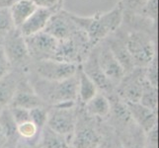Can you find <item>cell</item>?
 <instances>
[{"label": "cell", "mask_w": 159, "mask_h": 148, "mask_svg": "<svg viewBox=\"0 0 159 148\" xmlns=\"http://www.w3.org/2000/svg\"><path fill=\"white\" fill-rule=\"evenodd\" d=\"M70 15L78 28L86 34L92 48L119 30L124 20V10L120 3L110 11L96 13L91 17H81L73 13Z\"/></svg>", "instance_id": "obj_1"}, {"label": "cell", "mask_w": 159, "mask_h": 148, "mask_svg": "<svg viewBox=\"0 0 159 148\" xmlns=\"http://www.w3.org/2000/svg\"><path fill=\"white\" fill-rule=\"evenodd\" d=\"M77 73L66 80L50 82L39 78V82L32 84L36 93L43 103L52 107H73L77 100Z\"/></svg>", "instance_id": "obj_2"}, {"label": "cell", "mask_w": 159, "mask_h": 148, "mask_svg": "<svg viewBox=\"0 0 159 148\" xmlns=\"http://www.w3.org/2000/svg\"><path fill=\"white\" fill-rule=\"evenodd\" d=\"M125 43L134 68H146L157 56L155 43L144 31L129 32L125 36Z\"/></svg>", "instance_id": "obj_3"}, {"label": "cell", "mask_w": 159, "mask_h": 148, "mask_svg": "<svg viewBox=\"0 0 159 148\" xmlns=\"http://www.w3.org/2000/svg\"><path fill=\"white\" fill-rule=\"evenodd\" d=\"M92 47L86 34L79 30L68 39L58 42L53 59L80 65L91 52Z\"/></svg>", "instance_id": "obj_4"}, {"label": "cell", "mask_w": 159, "mask_h": 148, "mask_svg": "<svg viewBox=\"0 0 159 148\" xmlns=\"http://www.w3.org/2000/svg\"><path fill=\"white\" fill-rule=\"evenodd\" d=\"M11 67H24L31 59L27 48L25 37L21 34L18 28H13L4 37L1 43Z\"/></svg>", "instance_id": "obj_5"}, {"label": "cell", "mask_w": 159, "mask_h": 148, "mask_svg": "<svg viewBox=\"0 0 159 148\" xmlns=\"http://www.w3.org/2000/svg\"><path fill=\"white\" fill-rule=\"evenodd\" d=\"M78 119L73 107H52L48 111L46 127L67 139L71 137Z\"/></svg>", "instance_id": "obj_6"}, {"label": "cell", "mask_w": 159, "mask_h": 148, "mask_svg": "<svg viewBox=\"0 0 159 148\" xmlns=\"http://www.w3.org/2000/svg\"><path fill=\"white\" fill-rule=\"evenodd\" d=\"M78 67L79 65L56 59L39 60L35 63V71L38 77L50 82H59L72 77L77 73Z\"/></svg>", "instance_id": "obj_7"}, {"label": "cell", "mask_w": 159, "mask_h": 148, "mask_svg": "<svg viewBox=\"0 0 159 148\" xmlns=\"http://www.w3.org/2000/svg\"><path fill=\"white\" fill-rule=\"evenodd\" d=\"M144 81V68H134L125 73L116 86L119 99L124 103L139 102Z\"/></svg>", "instance_id": "obj_8"}, {"label": "cell", "mask_w": 159, "mask_h": 148, "mask_svg": "<svg viewBox=\"0 0 159 148\" xmlns=\"http://www.w3.org/2000/svg\"><path fill=\"white\" fill-rule=\"evenodd\" d=\"M25 42L30 57L34 58L36 61L53 59L58 42L46 32L43 31L35 35L25 37Z\"/></svg>", "instance_id": "obj_9"}, {"label": "cell", "mask_w": 159, "mask_h": 148, "mask_svg": "<svg viewBox=\"0 0 159 148\" xmlns=\"http://www.w3.org/2000/svg\"><path fill=\"white\" fill-rule=\"evenodd\" d=\"M96 52L97 60L102 72L111 82L112 85L116 87L125 75L124 68L113 54L105 41L102 42V45L96 46Z\"/></svg>", "instance_id": "obj_10"}, {"label": "cell", "mask_w": 159, "mask_h": 148, "mask_svg": "<svg viewBox=\"0 0 159 148\" xmlns=\"http://www.w3.org/2000/svg\"><path fill=\"white\" fill-rule=\"evenodd\" d=\"M80 29L71 18L70 13L60 10L52 16L43 32L54 38L57 42H61L73 36Z\"/></svg>", "instance_id": "obj_11"}, {"label": "cell", "mask_w": 159, "mask_h": 148, "mask_svg": "<svg viewBox=\"0 0 159 148\" xmlns=\"http://www.w3.org/2000/svg\"><path fill=\"white\" fill-rule=\"evenodd\" d=\"M79 66L82 69V71L94 82V84L97 86L99 92L102 93V92H109L113 90L114 86L107 79L106 76L104 75L99 66V63H98L96 47L91 49V52L87 56L85 60Z\"/></svg>", "instance_id": "obj_12"}, {"label": "cell", "mask_w": 159, "mask_h": 148, "mask_svg": "<svg viewBox=\"0 0 159 148\" xmlns=\"http://www.w3.org/2000/svg\"><path fill=\"white\" fill-rule=\"evenodd\" d=\"M129 118L139 125L144 133L157 128V112L142 106L139 102L125 103Z\"/></svg>", "instance_id": "obj_13"}, {"label": "cell", "mask_w": 159, "mask_h": 148, "mask_svg": "<svg viewBox=\"0 0 159 148\" xmlns=\"http://www.w3.org/2000/svg\"><path fill=\"white\" fill-rule=\"evenodd\" d=\"M45 105L46 104L33 88L31 82L22 78L10 106L30 111V110L38 107H45Z\"/></svg>", "instance_id": "obj_14"}, {"label": "cell", "mask_w": 159, "mask_h": 148, "mask_svg": "<svg viewBox=\"0 0 159 148\" xmlns=\"http://www.w3.org/2000/svg\"><path fill=\"white\" fill-rule=\"evenodd\" d=\"M102 136L91 125H76L73 134L69 138L71 148H99Z\"/></svg>", "instance_id": "obj_15"}, {"label": "cell", "mask_w": 159, "mask_h": 148, "mask_svg": "<svg viewBox=\"0 0 159 148\" xmlns=\"http://www.w3.org/2000/svg\"><path fill=\"white\" fill-rule=\"evenodd\" d=\"M53 14L54 12L50 9L38 7L35 12L28 18V20L18 29L24 37H29L37 34V33L43 32L45 30L48 20Z\"/></svg>", "instance_id": "obj_16"}, {"label": "cell", "mask_w": 159, "mask_h": 148, "mask_svg": "<svg viewBox=\"0 0 159 148\" xmlns=\"http://www.w3.org/2000/svg\"><path fill=\"white\" fill-rule=\"evenodd\" d=\"M105 42L107 43L113 54L118 59L120 64L122 65L125 72L129 73L133 71L134 69V65L127 49V47H125V38H120V36H115L112 34L107 38Z\"/></svg>", "instance_id": "obj_17"}, {"label": "cell", "mask_w": 159, "mask_h": 148, "mask_svg": "<svg viewBox=\"0 0 159 148\" xmlns=\"http://www.w3.org/2000/svg\"><path fill=\"white\" fill-rule=\"evenodd\" d=\"M21 79L18 71L14 70H11L0 79V106H10Z\"/></svg>", "instance_id": "obj_18"}, {"label": "cell", "mask_w": 159, "mask_h": 148, "mask_svg": "<svg viewBox=\"0 0 159 148\" xmlns=\"http://www.w3.org/2000/svg\"><path fill=\"white\" fill-rule=\"evenodd\" d=\"M38 7L32 0H16L9 11L15 28H20Z\"/></svg>", "instance_id": "obj_19"}, {"label": "cell", "mask_w": 159, "mask_h": 148, "mask_svg": "<svg viewBox=\"0 0 159 148\" xmlns=\"http://www.w3.org/2000/svg\"><path fill=\"white\" fill-rule=\"evenodd\" d=\"M84 106L86 113L93 118L105 119L112 112L111 101L101 92L98 93L95 97H93Z\"/></svg>", "instance_id": "obj_20"}, {"label": "cell", "mask_w": 159, "mask_h": 148, "mask_svg": "<svg viewBox=\"0 0 159 148\" xmlns=\"http://www.w3.org/2000/svg\"><path fill=\"white\" fill-rule=\"evenodd\" d=\"M77 100H79L83 105L89 102L93 97H95L99 90L88 76H87L80 66L77 71Z\"/></svg>", "instance_id": "obj_21"}, {"label": "cell", "mask_w": 159, "mask_h": 148, "mask_svg": "<svg viewBox=\"0 0 159 148\" xmlns=\"http://www.w3.org/2000/svg\"><path fill=\"white\" fill-rule=\"evenodd\" d=\"M41 148H71L69 139L45 127L40 131Z\"/></svg>", "instance_id": "obj_22"}, {"label": "cell", "mask_w": 159, "mask_h": 148, "mask_svg": "<svg viewBox=\"0 0 159 148\" xmlns=\"http://www.w3.org/2000/svg\"><path fill=\"white\" fill-rule=\"evenodd\" d=\"M139 103L142 106L148 108L152 111L157 112L158 107V91L157 88L151 86L146 80L144 81L142 93L139 99Z\"/></svg>", "instance_id": "obj_23"}, {"label": "cell", "mask_w": 159, "mask_h": 148, "mask_svg": "<svg viewBox=\"0 0 159 148\" xmlns=\"http://www.w3.org/2000/svg\"><path fill=\"white\" fill-rule=\"evenodd\" d=\"M0 128L2 129L8 140L18 135L17 124H16L8 107H5L0 114Z\"/></svg>", "instance_id": "obj_24"}, {"label": "cell", "mask_w": 159, "mask_h": 148, "mask_svg": "<svg viewBox=\"0 0 159 148\" xmlns=\"http://www.w3.org/2000/svg\"><path fill=\"white\" fill-rule=\"evenodd\" d=\"M138 16L150 21L156 27L158 21V0H148L139 12Z\"/></svg>", "instance_id": "obj_25"}, {"label": "cell", "mask_w": 159, "mask_h": 148, "mask_svg": "<svg viewBox=\"0 0 159 148\" xmlns=\"http://www.w3.org/2000/svg\"><path fill=\"white\" fill-rule=\"evenodd\" d=\"M48 111L46 107H38L30 110V118L31 122L41 131L47 125Z\"/></svg>", "instance_id": "obj_26"}, {"label": "cell", "mask_w": 159, "mask_h": 148, "mask_svg": "<svg viewBox=\"0 0 159 148\" xmlns=\"http://www.w3.org/2000/svg\"><path fill=\"white\" fill-rule=\"evenodd\" d=\"M13 28L12 19H11L9 8H0V43H2L4 37Z\"/></svg>", "instance_id": "obj_27"}, {"label": "cell", "mask_w": 159, "mask_h": 148, "mask_svg": "<svg viewBox=\"0 0 159 148\" xmlns=\"http://www.w3.org/2000/svg\"><path fill=\"white\" fill-rule=\"evenodd\" d=\"M40 130L31 120L17 125V133L24 140H31L39 134Z\"/></svg>", "instance_id": "obj_28"}, {"label": "cell", "mask_w": 159, "mask_h": 148, "mask_svg": "<svg viewBox=\"0 0 159 148\" xmlns=\"http://www.w3.org/2000/svg\"><path fill=\"white\" fill-rule=\"evenodd\" d=\"M148 0H120L119 2L124 10V15L134 14L138 15L141 8L146 4Z\"/></svg>", "instance_id": "obj_29"}, {"label": "cell", "mask_w": 159, "mask_h": 148, "mask_svg": "<svg viewBox=\"0 0 159 148\" xmlns=\"http://www.w3.org/2000/svg\"><path fill=\"white\" fill-rule=\"evenodd\" d=\"M158 59L157 56L152 60L151 63L144 68V78L148 83L157 88L158 87Z\"/></svg>", "instance_id": "obj_30"}, {"label": "cell", "mask_w": 159, "mask_h": 148, "mask_svg": "<svg viewBox=\"0 0 159 148\" xmlns=\"http://www.w3.org/2000/svg\"><path fill=\"white\" fill-rule=\"evenodd\" d=\"M10 113L12 114V117L15 120L16 124H20L22 123L25 122H29L31 120L30 118V111L22 108H17V107H13V106H8Z\"/></svg>", "instance_id": "obj_31"}, {"label": "cell", "mask_w": 159, "mask_h": 148, "mask_svg": "<svg viewBox=\"0 0 159 148\" xmlns=\"http://www.w3.org/2000/svg\"><path fill=\"white\" fill-rule=\"evenodd\" d=\"M35 5L39 8H46L53 11L54 13L62 10L64 0H32Z\"/></svg>", "instance_id": "obj_32"}, {"label": "cell", "mask_w": 159, "mask_h": 148, "mask_svg": "<svg viewBox=\"0 0 159 148\" xmlns=\"http://www.w3.org/2000/svg\"><path fill=\"white\" fill-rule=\"evenodd\" d=\"M12 70V67L8 61V59L5 56V52L3 51V47L0 43V79H1L3 76L6 75L8 72Z\"/></svg>", "instance_id": "obj_33"}, {"label": "cell", "mask_w": 159, "mask_h": 148, "mask_svg": "<svg viewBox=\"0 0 159 148\" xmlns=\"http://www.w3.org/2000/svg\"><path fill=\"white\" fill-rule=\"evenodd\" d=\"M16 0H0V8H10Z\"/></svg>", "instance_id": "obj_34"}, {"label": "cell", "mask_w": 159, "mask_h": 148, "mask_svg": "<svg viewBox=\"0 0 159 148\" xmlns=\"http://www.w3.org/2000/svg\"><path fill=\"white\" fill-rule=\"evenodd\" d=\"M7 141H8L7 137L5 136V134H4V132L2 131V129L0 128V147L3 146Z\"/></svg>", "instance_id": "obj_35"}, {"label": "cell", "mask_w": 159, "mask_h": 148, "mask_svg": "<svg viewBox=\"0 0 159 148\" xmlns=\"http://www.w3.org/2000/svg\"><path fill=\"white\" fill-rule=\"evenodd\" d=\"M16 148H30V146H28L25 143H20V144L17 145V147H16Z\"/></svg>", "instance_id": "obj_36"}, {"label": "cell", "mask_w": 159, "mask_h": 148, "mask_svg": "<svg viewBox=\"0 0 159 148\" xmlns=\"http://www.w3.org/2000/svg\"><path fill=\"white\" fill-rule=\"evenodd\" d=\"M133 148H144V147H142V146H140V145H136V146H134Z\"/></svg>", "instance_id": "obj_37"}, {"label": "cell", "mask_w": 159, "mask_h": 148, "mask_svg": "<svg viewBox=\"0 0 159 148\" xmlns=\"http://www.w3.org/2000/svg\"><path fill=\"white\" fill-rule=\"evenodd\" d=\"M5 107H2V106H0V114H1V112H2V110L4 109Z\"/></svg>", "instance_id": "obj_38"}]
</instances>
